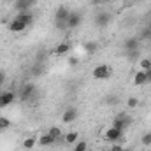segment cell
I'll use <instances>...</instances> for the list:
<instances>
[{
  "instance_id": "cell-31",
  "label": "cell",
  "mask_w": 151,
  "mask_h": 151,
  "mask_svg": "<svg viewBox=\"0 0 151 151\" xmlns=\"http://www.w3.org/2000/svg\"><path fill=\"white\" fill-rule=\"evenodd\" d=\"M99 2H107V0H99Z\"/></svg>"
},
{
  "instance_id": "cell-33",
  "label": "cell",
  "mask_w": 151,
  "mask_h": 151,
  "mask_svg": "<svg viewBox=\"0 0 151 151\" xmlns=\"http://www.w3.org/2000/svg\"><path fill=\"white\" fill-rule=\"evenodd\" d=\"M12 2H16V0H12Z\"/></svg>"
},
{
  "instance_id": "cell-17",
  "label": "cell",
  "mask_w": 151,
  "mask_h": 151,
  "mask_svg": "<svg viewBox=\"0 0 151 151\" xmlns=\"http://www.w3.org/2000/svg\"><path fill=\"white\" fill-rule=\"evenodd\" d=\"M69 51H70V44H69V42H60V44L56 46V49H55L56 55H65V53H69Z\"/></svg>"
},
{
  "instance_id": "cell-24",
  "label": "cell",
  "mask_w": 151,
  "mask_h": 151,
  "mask_svg": "<svg viewBox=\"0 0 151 151\" xmlns=\"http://www.w3.org/2000/svg\"><path fill=\"white\" fill-rule=\"evenodd\" d=\"M127 106H128L130 109H135V107L139 106V99H135V97H130V99L127 100Z\"/></svg>"
},
{
  "instance_id": "cell-21",
  "label": "cell",
  "mask_w": 151,
  "mask_h": 151,
  "mask_svg": "<svg viewBox=\"0 0 151 151\" xmlns=\"http://www.w3.org/2000/svg\"><path fill=\"white\" fill-rule=\"evenodd\" d=\"M141 70H144V72L151 70V58H142L141 60Z\"/></svg>"
},
{
  "instance_id": "cell-19",
  "label": "cell",
  "mask_w": 151,
  "mask_h": 151,
  "mask_svg": "<svg viewBox=\"0 0 151 151\" xmlns=\"http://www.w3.org/2000/svg\"><path fill=\"white\" fill-rule=\"evenodd\" d=\"M35 142H37L35 137H27V139L23 141V148H25V150H32V148L35 146Z\"/></svg>"
},
{
  "instance_id": "cell-28",
  "label": "cell",
  "mask_w": 151,
  "mask_h": 151,
  "mask_svg": "<svg viewBox=\"0 0 151 151\" xmlns=\"http://www.w3.org/2000/svg\"><path fill=\"white\" fill-rule=\"evenodd\" d=\"M109 151H125V150H123V146H119L118 142H113V146H111Z\"/></svg>"
},
{
  "instance_id": "cell-7",
  "label": "cell",
  "mask_w": 151,
  "mask_h": 151,
  "mask_svg": "<svg viewBox=\"0 0 151 151\" xmlns=\"http://www.w3.org/2000/svg\"><path fill=\"white\" fill-rule=\"evenodd\" d=\"M132 123V119L127 116V114H119V116H116L114 118V123H113V127H116V128H119V130H125L128 125Z\"/></svg>"
},
{
  "instance_id": "cell-20",
  "label": "cell",
  "mask_w": 151,
  "mask_h": 151,
  "mask_svg": "<svg viewBox=\"0 0 151 151\" xmlns=\"http://www.w3.org/2000/svg\"><path fill=\"white\" fill-rule=\"evenodd\" d=\"M74 151H88V142L86 141H77L74 144Z\"/></svg>"
},
{
  "instance_id": "cell-11",
  "label": "cell",
  "mask_w": 151,
  "mask_h": 151,
  "mask_svg": "<svg viewBox=\"0 0 151 151\" xmlns=\"http://www.w3.org/2000/svg\"><path fill=\"white\" fill-rule=\"evenodd\" d=\"M32 5H34V2H30V0H16L14 2V7L18 12H27L32 9Z\"/></svg>"
},
{
  "instance_id": "cell-22",
  "label": "cell",
  "mask_w": 151,
  "mask_h": 151,
  "mask_svg": "<svg viewBox=\"0 0 151 151\" xmlns=\"http://www.w3.org/2000/svg\"><path fill=\"white\" fill-rule=\"evenodd\" d=\"M84 51L86 53H95L97 51V42H93V40L91 42H86L84 44Z\"/></svg>"
},
{
  "instance_id": "cell-9",
  "label": "cell",
  "mask_w": 151,
  "mask_h": 151,
  "mask_svg": "<svg viewBox=\"0 0 151 151\" xmlns=\"http://www.w3.org/2000/svg\"><path fill=\"white\" fill-rule=\"evenodd\" d=\"M14 99H16V95H14L12 91H4V93H0V109L11 106V104L14 102Z\"/></svg>"
},
{
  "instance_id": "cell-8",
  "label": "cell",
  "mask_w": 151,
  "mask_h": 151,
  "mask_svg": "<svg viewBox=\"0 0 151 151\" xmlns=\"http://www.w3.org/2000/svg\"><path fill=\"white\" fill-rule=\"evenodd\" d=\"M7 28L11 30V32H14V34H21V32H25L27 30V25L23 23V21H19V19H11L9 21V25H7Z\"/></svg>"
},
{
  "instance_id": "cell-23",
  "label": "cell",
  "mask_w": 151,
  "mask_h": 151,
  "mask_svg": "<svg viewBox=\"0 0 151 151\" xmlns=\"http://www.w3.org/2000/svg\"><path fill=\"white\" fill-rule=\"evenodd\" d=\"M11 127V121H9V118H5V116H0V130H7Z\"/></svg>"
},
{
  "instance_id": "cell-26",
  "label": "cell",
  "mask_w": 151,
  "mask_h": 151,
  "mask_svg": "<svg viewBox=\"0 0 151 151\" xmlns=\"http://www.w3.org/2000/svg\"><path fill=\"white\" fill-rule=\"evenodd\" d=\"M42 72H44V67H42L40 63H37V65H34V67H32V74H34V76H40Z\"/></svg>"
},
{
  "instance_id": "cell-6",
  "label": "cell",
  "mask_w": 151,
  "mask_h": 151,
  "mask_svg": "<svg viewBox=\"0 0 151 151\" xmlns=\"http://www.w3.org/2000/svg\"><path fill=\"white\" fill-rule=\"evenodd\" d=\"M81 21H83V16H81V12H76V11H70V14H69V18H67V28H76V27H79L81 25Z\"/></svg>"
},
{
  "instance_id": "cell-30",
  "label": "cell",
  "mask_w": 151,
  "mask_h": 151,
  "mask_svg": "<svg viewBox=\"0 0 151 151\" xmlns=\"http://www.w3.org/2000/svg\"><path fill=\"white\" fill-rule=\"evenodd\" d=\"M4 83H5V74H4V72L0 70V86H2Z\"/></svg>"
},
{
  "instance_id": "cell-15",
  "label": "cell",
  "mask_w": 151,
  "mask_h": 151,
  "mask_svg": "<svg viewBox=\"0 0 151 151\" xmlns=\"http://www.w3.org/2000/svg\"><path fill=\"white\" fill-rule=\"evenodd\" d=\"M125 49H127V51H137V49H139V40H137V39H127Z\"/></svg>"
},
{
  "instance_id": "cell-29",
  "label": "cell",
  "mask_w": 151,
  "mask_h": 151,
  "mask_svg": "<svg viewBox=\"0 0 151 151\" xmlns=\"http://www.w3.org/2000/svg\"><path fill=\"white\" fill-rule=\"evenodd\" d=\"M77 62H79V60H77V56H72V58H69V63H70V65H77Z\"/></svg>"
},
{
  "instance_id": "cell-25",
  "label": "cell",
  "mask_w": 151,
  "mask_h": 151,
  "mask_svg": "<svg viewBox=\"0 0 151 151\" xmlns=\"http://www.w3.org/2000/svg\"><path fill=\"white\" fill-rule=\"evenodd\" d=\"M141 142H142L144 146H151V132H146V134L142 135V139H141Z\"/></svg>"
},
{
  "instance_id": "cell-16",
  "label": "cell",
  "mask_w": 151,
  "mask_h": 151,
  "mask_svg": "<svg viewBox=\"0 0 151 151\" xmlns=\"http://www.w3.org/2000/svg\"><path fill=\"white\" fill-rule=\"evenodd\" d=\"M55 142H56V141H55L47 132H46L44 135H40V139H39V144H40V146H51V144H55Z\"/></svg>"
},
{
  "instance_id": "cell-13",
  "label": "cell",
  "mask_w": 151,
  "mask_h": 151,
  "mask_svg": "<svg viewBox=\"0 0 151 151\" xmlns=\"http://www.w3.org/2000/svg\"><path fill=\"white\" fill-rule=\"evenodd\" d=\"M148 83V74L144 72V70H139L137 74L134 76V84L135 86H142V84H146Z\"/></svg>"
},
{
  "instance_id": "cell-10",
  "label": "cell",
  "mask_w": 151,
  "mask_h": 151,
  "mask_svg": "<svg viewBox=\"0 0 151 151\" xmlns=\"http://www.w3.org/2000/svg\"><path fill=\"white\" fill-rule=\"evenodd\" d=\"M76 118H77V109L76 107H67L63 114H62V121L63 123H72Z\"/></svg>"
},
{
  "instance_id": "cell-3",
  "label": "cell",
  "mask_w": 151,
  "mask_h": 151,
  "mask_svg": "<svg viewBox=\"0 0 151 151\" xmlns=\"http://www.w3.org/2000/svg\"><path fill=\"white\" fill-rule=\"evenodd\" d=\"M97 27H100V28H104V27H107L109 23H111V14L107 12V11H100L97 16H95V21H93Z\"/></svg>"
},
{
  "instance_id": "cell-5",
  "label": "cell",
  "mask_w": 151,
  "mask_h": 151,
  "mask_svg": "<svg viewBox=\"0 0 151 151\" xmlns=\"http://www.w3.org/2000/svg\"><path fill=\"white\" fill-rule=\"evenodd\" d=\"M35 93H37V88H35L34 84H25L23 90H21V100H25V102L34 100Z\"/></svg>"
},
{
  "instance_id": "cell-14",
  "label": "cell",
  "mask_w": 151,
  "mask_h": 151,
  "mask_svg": "<svg viewBox=\"0 0 151 151\" xmlns=\"http://www.w3.org/2000/svg\"><path fill=\"white\" fill-rule=\"evenodd\" d=\"M77 141H79V134H77L76 130L67 132V134L63 135V142H65V144H76Z\"/></svg>"
},
{
  "instance_id": "cell-32",
  "label": "cell",
  "mask_w": 151,
  "mask_h": 151,
  "mask_svg": "<svg viewBox=\"0 0 151 151\" xmlns=\"http://www.w3.org/2000/svg\"><path fill=\"white\" fill-rule=\"evenodd\" d=\"M30 2H37V0H30Z\"/></svg>"
},
{
  "instance_id": "cell-12",
  "label": "cell",
  "mask_w": 151,
  "mask_h": 151,
  "mask_svg": "<svg viewBox=\"0 0 151 151\" xmlns=\"http://www.w3.org/2000/svg\"><path fill=\"white\" fill-rule=\"evenodd\" d=\"M16 19H19V21H23L27 27L28 25H32L34 23V14L30 12V11H27V12H18V16H16Z\"/></svg>"
},
{
  "instance_id": "cell-2",
  "label": "cell",
  "mask_w": 151,
  "mask_h": 151,
  "mask_svg": "<svg viewBox=\"0 0 151 151\" xmlns=\"http://www.w3.org/2000/svg\"><path fill=\"white\" fill-rule=\"evenodd\" d=\"M69 14H70V11L65 7V5H60L58 9H56V14H55V19H56V27H67L65 23H67V18H69Z\"/></svg>"
},
{
  "instance_id": "cell-27",
  "label": "cell",
  "mask_w": 151,
  "mask_h": 151,
  "mask_svg": "<svg viewBox=\"0 0 151 151\" xmlns=\"http://www.w3.org/2000/svg\"><path fill=\"white\" fill-rule=\"evenodd\" d=\"M116 102H118V97H116V95H109V97L106 99V104H107V106H114Z\"/></svg>"
},
{
  "instance_id": "cell-18",
  "label": "cell",
  "mask_w": 151,
  "mask_h": 151,
  "mask_svg": "<svg viewBox=\"0 0 151 151\" xmlns=\"http://www.w3.org/2000/svg\"><path fill=\"white\" fill-rule=\"evenodd\" d=\"M47 134H49L56 142H58V141H62V130H60L58 127H51V128L47 130Z\"/></svg>"
},
{
  "instance_id": "cell-4",
  "label": "cell",
  "mask_w": 151,
  "mask_h": 151,
  "mask_svg": "<svg viewBox=\"0 0 151 151\" xmlns=\"http://www.w3.org/2000/svg\"><path fill=\"white\" fill-rule=\"evenodd\" d=\"M121 135H123V130H119V128H116V127H111V128L106 130V134H104L106 141H109V142H118V141L121 139Z\"/></svg>"
},
{
  "instance_id": "cell-1",
  "label": "cell",
  "mask_w": 151,
  "mask_h": 151,
  "mask_svg": "<svg viewBox=\"0 0 151 151\" xmlns=\"http://www.w3.org/2000/svg\"><path fill=\"white\" fill-rule=\"evenodd\" d=\"M91 76H93V79H97V81H102V79H109L111 77V67L109 65H97L95 69H93V72H91Z\"/></svg>"
}]
</instances>
